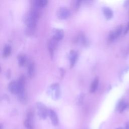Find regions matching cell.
Here are the masks:
<instances>
[{
	"instance_id": "6da1fadb",
	"label": "cell",
	"mask_w": 129,
	"mask_h": 129,
	"mask_svg": "<svg viewBox=\"0 0 129 129\" xmlns=\"http://www.w3.org/2000/svg\"><path fill=\"white\" fill-rule=\"evenodd\" d=\"M38 11L35 6L31 11H30L25 17V23L28 28L34 29L36 26L38 17Z\"/></svg>"
},
{
	"instance_id": "7a4b0ae2",
	"label": "cell",
	"mask_w": 129,
	"mask_h": 129,
	"mask_svg": "<svg viewBox=\"0 0 129 129\" xmlns=\"http://www.w3.org/2000/svg\"><path fill=\"white\" fill-rule=\"evenodd\" d=\"M36 108L39 116L42 119H45L49 114V111L46 107L42 103L38 102L36 104Z\"/></svg>"
},
{
	"instance_id": "3957f363",
	"label": "cell",
	"mask_w": 129,
	"mask_h": 129,
	"mask_svg": "<svg viewBox=\"0 0 129 129\" xmlns=\"http://www.w3.org/2000/svg\"><path fill=\"white\" fill-rule=\"evenodd\" d=\"M122 26L121 25L117 27L115 29L110 32L108 36V39L110 41H113L117 38L122 32Z\"/></svg>"
},
{
	"instance_id": "277c9868",
	"label": "cell",
	"mask_w": 129,
	"mask_h": 129,
	"mask_svg": "<svg viewBox=\"0 0 129 129\" xmlns=\"http://www.w3.org/2000/svg\"><path fill=\"white\" fill-rule=\"evenodd\" d=\"M70 15V10L66 7H61L59 9L57 12V16L61 19H65Z\"/></svg>"
},
{
	"instance_id": "5b68a950",
	"label": "cell",
	"mask_w": 129,
	"mask_h": 129,
	"mask_svg": "<svg viewBox=\"0 0 129 129\" xmlns=\"http://www.w3.org/2000/svg\"><path fill=\"white\" fill-rule=\"evenodd\" d=\"M50 90L52 94V96L54 99H58L60 96L59 87L58 84H53L50 86Z\"/></svg>"
},
{
	"instance_id": "8992f818",
	"label": "cell",
	"mask_w": 129,
	"mask_h": 129,
	"mask_svg": "<svg viewBox=\"0 0 129 129\" xmlns=\"http://www.w3.org/2000/svg\"><path fill=\"white\" fill-rule=\"evenodd\" d=\"M129 108V103L126 102L123 99L120 100L116 106V109L120 112H122Z\"/></svg>"
},
{
	"instance_id": "52a82bcc",
	"label": "cell",
	"mask_w": 129,
	"mask_h": 129,
	"mask_svg": "<svg viewBox=\"0 0 129 129\" xmlns=\"http://www.w3.org/2000/svg\"><path fill=\"white\" fill-rule=\"evenodd\" d=\"M49 115L53 125L57 126L58 124V118L56 112L54 110L50 109L49 111Z\"/></svg>"
},
{
	"instance_id": "ba28073f",
	"label": "cell",
	"mask_w": 129,
	"mask_h": 129,
	"mask_svg": "<svg viewBox=\"0 0 129 129\" xmlns=\"http://www.w3.org/2000/svg\"><path fill=\"white\" fill-rule=\"evenodd\" d=\"M78 54L76 51L75 50H71L69 54V59H70V66L71 68L73 67L74 65L75 64L76 60L77 59Z\"/></svg>"
},
{
	"instance_id": "9c48e42d",
	"label": "cell",
	"mask_w": 129,
	"mask_h": 129,
	"mask_svg": "<svg viewBox=\"0 0 129 129\" xmlns=\"http://www.w3.org/2000/svg\"><path fill=\"white\" fill-rule=\"evenodd\" d=\"M57 41H57L56 40H55L54 38H52L49 41V42H48V49H49V52H50V53L51 54V56H53V51H54L55 48L56 47Z\"/></svg>"
},
{
	"instance_id": "30bf717a",
	"label": "cell",
	"mask_w": 129,
	"mask_h": 129,
	"mask_svg": "<svg viewBox=\"0 0 129 129\" xmlns=\"http://www.w3.org/2000/svg\"><path fill=\"white\" fill-rule=\"evenodd\" d=\"M64 35L63 31L60 29H55L53 32V35L52 38L57 41L61 40Z\"/></svg>"
},
{
	"instance_id": "8fae6325",
	"label": "cell",
	"mask_w": 129,
	"mask_h": 129,
	"mask_svg": "<svg viewBox=\"0 0 129 129\" xmlns=\"http://www.w3.org/2000/svg\"><path fill=\"white\" fill-rule=\"evenodd\" d=\"M103 14L107 19H110L113 17L112 11L108 7H104L102 9Z\"/></svg>"
},
{
	"instance_id": "7c38bea8",
	"label": "cell",
	"mask_w": 129,
	"mask_h": 129,
	"mask_svg": "<svg viewBox=\"0 0 129 129\" xmlns=\"http://www.w3.org/2000/svg\"><path fill=\"white\" fill-rule=\"evenodd\" d=\"M99 80L97 77L95 78V79L93 80L92 83L91 84L90 88V91L91 93H94L97 89L98 85Z\"/></svg>"
},
{
	"instance_id": "4fadbf2b",
	"label": "cell",
	"mask_w": 129,
	"mask_h": 129,
	"mask_svg": "<svg viewBox=\"0 0 129 129\" xmlns=\"http://www.w3.org/2000/svg\"><path fill=\"white\" fill-rule=\"evenodd\" d=\"M34 72V65L33 62L29 63L28 66V75L30 77H32Z\"/></svg>"
},
{
	"instance_id": "5bb4252c",
	"label": "cell",
	"mask_w": 129,
	"mask_h": 129,
	"mask_svg": "<svg viewBox=\"0 0 129 129\" xmlns=\"http://www.w3.org/2000/svg\"><path fill=\"white\" fill-rule=\"evenodd\" d=\"M24 125L27 129H34L32 120L26 118L24 121Z\"/></svg>"
},
{
	"instance_id": "9a60e30c",
	"label": "cell",
	"mask_w": 129,
	"mask_h": 129,
	"mask_svg": "<svg viewBox=\"0 0 129 129\" xmlns=\"http://www.w3.org/2000/svg\"><path fill=\"white\" fill-rule=\"evenodd\" d=\"M18 63L20 66H23L26 61V56L24 54H20L18 57Z\"/></svg>"
},
{
	"instance_id": "2e32d148",
	"label": "cell",
	"mask_w": 129,
	"mask_h": 129,
	"mask_svg": "<svg viewBox=\"0 0 129 129\" xmlns=\"http://www.w3.org/2000/svg\"><path fill=\"white\" fill-rule=\"evenodd\" d=\"M11 47L9 45H7L6 46L3 50V55L4 57H7L11 53Z\"/></svg>"
},
{
	"instance_id": "e0dca14e",
	"label": "cell",
	"mask_w": 129,
	"mask_h": 129,
	"mask_svg": "<svg viewBox=\"0 0 129 129\" xmlns=\"http://www.w3.org/2000/svg\"><path fill=\"white\" fill-rule=\"evenodd\" d=\"M47 3L46 0H38L35 2V4L39 7H43L45 6Z\"/></svg>"
},
{
	"instance_id": "ac0fdd59",
	"label": "cell",
	"mask_w": 129,
	"mask_h": 129,
	"mask_svg": "<svg viewBox=\"0 0 129 129\" xmlns=\"http://www.w3.org/2000/svg\"><path fill=\"white\" fill-rule=\"evenodd\" d=\"M128 31H129V22H128V24H127V26H126V28H125V30H124V34H126L127 33H128Z\"/></svg>"
},
{
	"instance_id": "d6986e66",
	"label": "cell",
	"mask_w": 129,
	"mask_h": 129,
	"mask_svg": "<svg viewBox=\"0 0 129 129\" xmlns=\"http://www.w3.org/2000/svg\"><path fill=\"white\" fill-rule=\"evenodd\" d=\"M124 129H129V121H128L126 123Z\"/></svg>"
},
{
	"instance_id": "ffe728a7",
	"label": "cell",
	"mask_w": 129,
	"mask_h": 129,
	"mask_svg": "<svg viewBox=\"0 0 129 129\" xmlns=\"http://www.w3.org/2000/svg\"><path fill=\"white\" fill-rule=\"evenodd\" d=\"M124 5L125 7H127L129 5V1H125L124 4Z\"/></svg>"
},
{
	"instance_id": "44dd1931",
	"label": "cell",
	"mask_w": 129,
	"mask_h": 129,
	"mask_svg": "<svg viewBox=\"0 0 129 129\" xmlns=\"http://www.w3.org/2000/svg\"><path fill=\"white\" fill-rule=\"evenodd\" d=\"M127 53H127V54H128V53H129V47H128V50H127Z\"/></svg>"
},
{
	"instance_id": "7402d4cb",
	"label": "cell",
	"mask_w": 129,
	"mask_h": 129,
	"mask_svg": "<svg viewBox=\"0 0 129 129\" xmlns=\"http://www.w3.org/2000/svg\"><path fill=\"white\" fill-rule=\"evenodd\" d=\"M116 129H123V128H122V127H118V128H117Z\"/></svg>"
}]
</instances>
